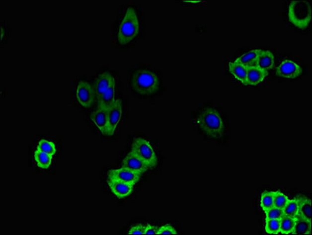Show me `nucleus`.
I'll use <instances>...</instances> for the list:
<instances>
[{
	"label": "nucleus",
	"instance_id": "obj_1",
	"mask_svg": "<svg viewBox=\"0 0 312 235\" xmlns=\"http://www.w3.org/2000/svg\"><path fill=\"white\" fill-rule=\"evenodd\" d=\"M196 124L211 139H220L225 133L222 117L215 108H206L199 111L196 116Z\"/></svg>",
	"mask_w": 312,
	"mask_h": 235
},
{
	"label": "nucleus",
	"instance_id": "obj_2",
	"mask_svg": "<svg viewBox=\"0 0 312 235\" xmlns=\"http://www.w3.org/2000/svg\"><path fill=\"white\" fill-rule=\"evenodd\" d=\"M129 81L132 90L140 96H153L160 88V78L152 71L147 69L135 71Z\"/></svg>",
	"mask_w": 312,
	"mask_h": 235
},
{
	"label": "nucleus",
	"instance_id": "obj_3",
	"mask_svg": "<svg viewBox=\"0 0 312 235\" xmlns=\"http://www.w3.org/2000/svg\"><path fill=\"white\" fill-rule=\"evenodd\" d=\"M140 20L138 15L133 8L126 9L121 20L117 39L120 44L125 45L137 38L140 33Z\"/></svg>",
	"mask_w": 312,
	"mask_h": 235
},
{
	"label": "nucleus",
	"instance_id": "obj_4",
	"mask_svg": "<svg viewBox=\"0 0 312 235\" xmlns=\"http://www.w3.org/2000/svg\"><path fill=\"white\" fill-rule=\"evenodd\" d=\"M289 21L299 29H306L310 25L312 6L307 1H293L287 12Z\"/></svg>",
	"mask_w": 312,
	"mask_h": 235
},
{
	"label": "nucleus",
	"instance_id": "obj_5",
	"mask_svg": "<svg viewBox=\"0 0 312 235\" xmlns=\"http://www.w3.org/2000/svg\"><path fill=\"white\" fill-rule=\"evenodd\" d=\"M132 152L143 160L149 168H155L157 164L156 153L151 144L146 140L142 138L135 140L132 144Z\"/></svg>",
	"mask_w": 312,
	"mask_h": 235
},
{
	"label": "nucleus",
	"instance_id": "obj_6",
	"mask_svg": "<svg viewBox=\"0 0 312 235\" xmlns=\"http://www.w3.org/2000/svg\"><path fill=\"white\" fill-rule=\"evenodd\" d=\"M95 91L87 81H79L76 88V100L81 108L88 109L92 108L95 100Z\"/></svg>",
	"mask_w": 312,
	"mask_h": 235
},
{
	"label": "nucleus",
	"instance_id": "obj_7",
	"mask_svg": "<svg viewBox=\"0 0 312 235\" xmlns=\"http://www.w3.org/2000/svg\"><path fill=\"white\" fill-rule=\"evenodd\" d=\"M122 103L117 99L112 105L107 110V124H108V136H114L118 130V126L122 119Z\"/></svg>",
	"mask_w": 312,
	"mask_h": 235
},
{
	"label": "nucleus",
	"instance_id": "obj_8",
	"mask_svg": "<svg viewBox=\"0 0 312 235\" xmlns=\"http://www.w3.org/2000/svg\"><path fill=\"white\" fill-rule=\"evenodd\" d=\"M276 74L281 78L295 79L302 75V69L295 61L286 59L278 66Z\"/></svg>",
	"mask_w": 312,
	"mask_h": 235
},
{
	"label": "nucleus",
	"instance_id": "obj_9",
	"mask_svg": "<svg viewBox=\"0 0 312 235\" xmlns=\"http://www.w3.org/2000/svg\"><path fill=\"white\" fill-rule=\"evenodd\" d=\"M140 173L131 170L129 168H122L112 169L108 172V180H118L135 185L140 180Z\"/></svg>",
	"mask_w": 312,
	"mask_h": 235
},
{
	"label": "nucleus",
	"instance_id": "obj_10",
	"mask_svg": "<svg viewBox=\"0 0 312 235\" xmlns=\"http://www.w3.org/2000/svg\"><path fill=\"white\" fill-rule=\"evenodd\" d=\"M91 121L98 131L103 135L108 136V124H107V110L98 107L91 115Z\"/></svg>",
	"mask_w": 312,
	"mask_h": 235
},
{
	"label": "nucleus",
	"instance_id": "obj_11",
	"mask_svg": "<svg viewBox=\"0 0 312 235\" xmlns=\"http://www.w3.org/2000/svg\"><path fill=\"white\" fill-rule=\"evenodd\" d=\"M115 81L114 76L109 72H103L99 74L95 82V93L97 99L107 92Z\"/></svg>",
	"mask_w": 312,
	"mask_h": 235
},
{
	"label": "nucleus",
	"instance_id": "obj_12",
	"mask_svg": "<svg viewBox=\"0 0 312 235\" xmlns=\"http://www.w3.org/2000/svg\"><path fill=\"white\" fill-rule=\"evenodd\" d=\"M109 187L118 198H125L132 195L134 185L118 180H108Z\"/></svg>",
	"mask_w": 312,
	"mask_h": 235
},
{
	"label": "nucleus",
	"instance_id": "obj_13",
	"mask_svg": "<svg viewBox=\"0 0 312 235\" xmlns=\"http://www.w3.org/2000/svg\"><path fill=\"white\" fill-rule=\"evenodd\" d=\"M122 167L139 172L140 174L150 168L143 160L140 159L138 156L133 154L132 152L129 153L124 158L123 161H122Z\"/></svg>",
	"mask_w": 312,
	"mask_h": 235
},
{
	"label": "nucleus",
	"instance_id": "obj_14",
	"mask_svg": "<svg viewBox=\"0 0 312 235\" xmlns=\"http://www.w3.org/2000/svg\"><path fill=\"white\" fill-rule=\"evenodd\" d=\"M256 67L262 70H272L275 67V57L269 50H260L255 63Z\"/></svg>",
	"mask_w": 312,
	"mask_h": 235
},
{
	"label": "nucleus",
	"instance_id": "obj_15",
	"mask_svg": "<svg viewBox=\"0 0 312 235\" xmlns=\"http://www.w3.org/2000/svg\"><path fill=\"white\" fill-rule=\"evenodd\" d=\"M268 72L256 66L248 68L246 85H258L268 77Z\"/></svg>",
	"mask_w": 312,
	"mask_h": 235
},
{
	"label": "nucleus",
	"instance_id": "obj_16",
	"mask_svg": "<svg viewBox=\"0 0 312 235\" xmlns=\"http://www.w3.org/2000/svg\"><path fill=\"white\" fill-rule=\"evenodd\" d=\"M228 68L230 73L235 80L239 81L242 85H246L248 68L235 61H230Z\"/></svg>",
	"mask_w": 312,
	"mask_h": 235
},
{
	"label": "nucleus",
	"instance_id": "obj_17",
	"mask_svg": "<svg viewBox=\"0 0 312 235\" xmlns=\"http://www.w3.org/2000/svg\"><path fill=\"white\" fill-rule=\"evenodd\" d=\"M116 93H117V84L115 81L109 88L108 90L105 92L99 98L97 99L99 107L108 110L110 106L112 105L117 100Z\"/></svg>",
	"mask_w": 312,
	"mask_h": 235
},
{
	"label": "nucleus",
	"instance_id": "obj_18",
	"mask_svg": "<svg viewBox=\"0 0 312 235\" xmlns=\"http://www.w3.org/2000/svg\"><path fill=\"white\" fill-rule=\"evenodd\" d=\"M293 235H312V221L301 217H296L295 226Z\"/></svg>",
	"mask_w": 312,
	"mask_h": 235
},
{
	"label": "nucleus",
	"instance_id": "obj_19",
	"mask_svg": "<svg viewBox=\"0 0 312 235\" xmlns=\"http://www.w3.org/2000/svg\"><path fill=\"white\" fill-rule=\"evenodd\" d=\"M260 50L261 49H254L250 52L242 54V55L239 56V58H237L235 61L241 64V65H244L246 68L255 66L256 61H257V57H258Z\"/></svg>",
	"mask_w": 312,
	"mask_h": 235
},
{
	"label": "nucleus",
	"instance_id": "obj_20",
	"mask_svg": "<svg viewBox=\"0 0 312 235\" xmlns=\"http://www.w3.org/2000/svg\"><path fill=\"white\" fill-rule=\"evenodd\" d=\"M312 201L306 197L300 198L299 211L298 217L312 221Z\"/></svg>",
	"mask_w": 312,
	"mask_h": 235
},
{
	"label": "nucleus",
	"instance_id": "obj_21",
	"mask_svg": "<svg viewBox=\"0 0 312 235\" xmlns=\"http://www.w3.org/2000/svg\"><path fill=\"white\" fill-rule=\"evenodd\" d=\"M52 157L50 155L46 154L45 152L36 150L34 154V159L36 162L37 165L42 169H47L52 165Z\"/></svg>",
	"mask_w": 312,
	"mask_h": 235
},
{
	"label": "nucleus",
	"instance_id": "obj_22",
	"mask_svg": "<svg viewBox=\"0 0 312 235\" xmlns=\"http://www.w3.org/2000/svg\"><path fill=\"white\" fill-rule=\"evenodd\" d=\"M296 217L283 216L280 219V234L282 235H293L295 226Z\"/></svg>",
	"mask_w": 312,
	"mask_h": 235
},
{
	"label": "nucleus",
	"instance_id": "obj_23",
	"mask_svg": "<svg viewBox=\"0 0 312 235\" xmlns=\"http://www.w3.org/2000/svg\"><path fill=\"white\" fill-rule=\"evenodd\" d=\"M300 198H295L294 199H290L287 205L283 208V214L287 217H298L299 211Z\"/></svg>",
	"mask_w": 312,
	"mask_h": 235
},
{
	"label": "nucleus",
	"instance_id": "obj_24",
	"mask_svg": "<svg viewBox=\"0 0 312 235\" xmlns=\"http://www.w3.org/2000/svg\"><path fill=\"white\" fill-rule=\"evenodd\" d=\"M260 206L263 211H268L274 206V191H264L260 198Z\"/></svg>",
	"mask_w": 312,
	"mask_h": 235
},
{
	"label": "nucleus",
	"instance_id": "obj_25",
	"mask_svg": "<svg viewBox=\"0 0 312 235\" xmlns=\"http://www.w3.org/2000/svg\"><path fill=\"white\" fill-rule=\"evenodd\" d=\"M264 230L268 235H279L280 234V220L265 219Z\"/></svg>",
	"mask_w": 312,
	"mask_h": 235
},
{
	"label": "nucleus",
	"instance_id": "obj_26",
	"mask_svg": "<svg viewBox=\"0 0 312 235\" xmlns=\"http://www.w3.org/2000/svg\"><path fill=\"white\" fill-rule=\"evenodd\" d=\"M37 150L41 151V152H45L46 154L54 156L57 152V148L55 145L52 141H47V140H41L37 146Z\"/></svg>",
	"mask_w": 312,
	"mask_h": 235
},
{
	"label": "nucleus",
	"instance_id": "obj_27",
	"mask_svg": "<svg viewBox=\"0 0 312 235\" xmlns=\"http://www.w3.org/2000/svg\"><path fill=\"white\" fill-rule=\"evenodd\" d=\"M290 200L288 196L282 191H274V206L283 209Z\"/></svg>",
	"mask_w": 312,
	"mask_h": 235
},
{
	"label": "nucleus",
	"instance_id": "obj_28",
	"mask_svg": "<svg viewBox=\"0 0 312 235\" xmlns=\"http://www.w3.org/2000/svg\"><path fill=\"white\" fill-rule=\"evenodd\" d=\"M264 213H265V219L280 220L284 216L283 209L275 207V206L268 209V211L264 212Z\"/></svg>",
	"mask_w": 312,
	"mask_h": 235
},
{
	"label": "nucleus",
	"instance_id": "obj_29",
	"mask_svg": "<svg viewBox=\"0 0 312 235\" xmlns=\"http://www.w3.org/2000/svg\"><path fill=\"white\" fill-rule=\"evenodd\" d=\"M157 235H178V232H177L176 229L173 228V227L171 226V225H170V224H165V225H163V226L159 228V229H158Z\"/></svg>",
	"mask_w": 312,
	"mask_h": 235
},
{
	"label": "nucleus",
	"instance_id": "obj_30",
	"mask_svg": "<svg viewBox=\"0 0 312 235\" xmlns=\"http://www.w3.org/2000/svg\"><path fill=\"white\" fill-rule=\"evenodd\" d=\"M145 225L142 224H136L129 230V235H144Z\"/></svg>",
	"mask_w": 312,
	"mask_h": 235
},
{
	"label": "nucleus",
	"instance_id": "obj_31",
	"mask_svg": "<svg viewBox=\"0 0 312 235\" xmlns=\"http://www.w3.org/2000/svg\"><path fill=\"white\" fill-rule=\"evenodd\" d=\"M158 229H159V228L154 226V225H151V224H146L145 228H144V235H157Z\"/></svg>",
	"mask_w": 312,
	"mask_h": 235
},
{
	"label": "nucleus",
	"instance_id": "obj_32",
	"mask_svg": "<svg viewBox=\"0 0 312 235\" xmlns=\"http://www.w3.org/2000/svg\"><path fill=\"white\" fill-rule=\"evenodd\" d=\"M187 3H193V4H198V3H202V2H200V1H188Z\"/></svg>",
	"mask_w": 312,
	"mask_h": 235
}]
</instances>
